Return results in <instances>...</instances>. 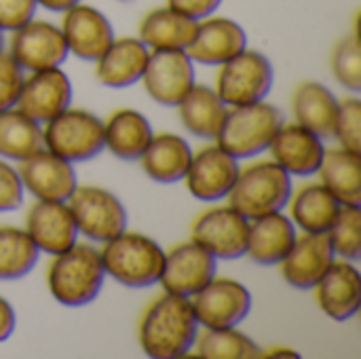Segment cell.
Here are the masks:
<instances>
[{"label": "cell", "mask_w": 361, "mask_h": 359, "mask_svg": "<svg viewBox=\"0 0 361 359\" xmlns=\"http://www.w3.org/2000/svg\"><path fill=\"white\" fill-rule=\"evenodd\" d=\"M199 328L190 298L165 292L140 320L142 351L152 359L184 358L192 351Z\"/></svg>", "instance_id": "6da1fadb"}, {"label": "cell", "mask_w": 361, "mask_h": 359, "mask_svg": "<svg viewBox=\"0 0 361 359\" xmlns=\"http://www.w3.org/2000/svg\"><path fill=\"white\" fill-rule=\"evenodd\" d=\"M106 271L97 248L74 243L70 250L55 254L47 269L51 296L63 307L91 305L104 288Z\"/></svg>", "instance_id": "7a4b0ae2"}, {"label": "cell", "mask_w": 361, "mask_h": 359, "mask_svg": "<svg viewBox=\"0 0 361 359\" xmlns=\"http://www.w3.org/2000/svg\"><path fill=\"white\" fill-rule=\"evenodd\" d=\"M108 277L125 288H150L159 284L165 267V250L142 233L123 231L99 250Z\"/></svg>", "instance_id": "3957f363"}, {"label": "cell", "mask_w": 361, "mask_h": 359, "mask_svg": "<svg viewBox=\"0 0 361 359\" xmlns=\"http://www.w3.org/2000/svg\"><path fill=\"white\" fill-rule=\"evenodd\" d=\"M283 123L281 110L264 99L243 106H228L216 144L239 161L252 159L269 150Z\"/></svg>", "instance_id": "277c9868"}, {"label": "cell", "mask_w": 361, "mask_h": 359, "mask_svg": "<svg viewBox=\"0 0 361 359\" xmlns=\"http://www.w3.org/2000/svg\"><path fill=\"white\" fill-rule=\"evenodd\" d=\"M292 176L275 161H256L239 169L228 205L252 220L271 212H281L292 197Z\"/></svg>", "instance_id": "5b68a950"}, {"label": "cell", "mask_w": 361, "mask_h": 359, "mask_svg": "<svg viewBox=\"0 0 361 359\" xmlns=\"http://www.w3.org/2000/svg\"><path fill=\"white\" fill-rule=\"evenodd\" d=\"M42 146L68 163H85L104 150V121L82 108H66L42 127Z\"/></svg>", "instance_id": "8992f818"}, {"label": "cell", "mask_w": 361, "mask_h": 359, "mask_svg": "<svg viewBox=\"0 0 361 359\" xmlns=\"http://www.w3.org/2000/svg\"><path fill=\"white\" fill-rule=\"evenodd\" d=\"M275 70L260 51L243 49L220 66L216 93L226 106H243L267 99L273 89Z\"/></svg>", "instance_id": "52a82bcc"}, {"label": "cell", "mask_w": 361, "mask_h": 359, "mask_svg": "<svg viewBox=\"0 0 361 359\" xmlns=\"http://www.w3.org/2000/svg\"><path fill=\"white\" fill-rule=\"evenodd\" d=\"M76 229L91 241L106 243L127 231V209L121 199L102 186H76L68 199Z\"/></svg>", "instance_id": "ba28073f"}, {"label": "cell", "mask_w": 361, "mask_h": 359, "mask_svg": "<svg viewBox=\"0 0 361 359\" xmlns=\"http://www.w3.org/2000/svg\"><path fill=\"white\" fill-rule=\"evenodd\" d=\"M195 76V61L184 49H157L148 55L142 83L157 104L176 108L197 85Z\"/></svg>", "instance_id": "9c48e42d"}, {"label": "cell", "mask_w": 361, "mask_h": 359, "mask_svg": "<svg viewBox=\"0 0 361 359\" xmlns=\"http://www.w3.org/2000/svg\"><path fill=\"white\" fill-rule=\"evenodd\" d=\"M250 220L231 205L212 207L192 222L190 239L207 250L216 260H237L247 250Z\"/></svg>", "instance_id": "30bf717a"}, {"label": "cell", "mask_w": 361, "mask_h": 359, "mask_svg": "<svg viewBox=\"0 0 361 359\" xmlns=\"http://www.w3.org/2000/svg\"><path fill=\"white\" fill-rule=\"evenodd\" d=\"M190 305L201 328H237L252 311V294L237 279L214 277L190 296Z\"/></svg>", "instance_id": "8fae6325"}, {"label": "cell", "mask_w": 361, "mask_h": 359, "mask_svg": "<svg viewBox=\"0 0 361 359\" xmlns=\"http://www.w3.org/2000/svg\"><path fill=\"white\" fill-rule=\"evenodd\" d=\"M8 53L23 72L61 68L70 55L59 25L44 19H30L15 30L8 42Z\"/></svg>", "instance_id": "7c38bea8"}, {"label": "cell", "mask_w": 361, "mask_h": 359, "mask_svg": "<svg viewBox=\"0 0 361 359\" xmlns=\"http://www.w3.org/2000/svg\"><path fill=\"white\" fill-rule=\"evenodd\" d=\"M239 159L228 154L218 144L203 146L192 152V161L186 169L184 182L188 193L203 203H216L228 197L239 176Z\"/></svg>", "instance_id": "4fadbf2b"}, {"label": "cell", "mask_w": 361, "mask_h": 359, "mask_svg": "<svg viewBox=\"0 0 361 359\" xmlns=\"http://www.w3.org/2000/svg\"><path fill=\"white\" fill-rule=\"evenodd\" d=\"M216 271L218 260L190 239L165 252V267L159 284L169 294L190 298L216 277Z\"/></svg>", "instance_id": "5bb4252c"}, {"label": "cell", "mask_w": 361, "mask_h": 359, "mask_svg": "<svg viewBox=\"0 0 361 359\" xmlns=\"http://www.w3.org/2000/svg\"><path fill=\"white\" fill-rule=\"evenodd\" d=\"M61 15L59 30L68 44V53L82 61L95 63L116 38L110 19L91 4L78 2Z\"/></svg>", "instance_id": "9a60e30c"}, {"label": "cell", "mask_w": 361, "mask_h": 359, "mask_svg": "<svg viewBox=\"0 0 361 359\" xmlns=\"http://www.w3.org/2000/svg\"><path fill=\"white\" fill-rule=\"evenodd\" d=\"M17 174L23 190L40 201H68L78 186L74 163H68L47 148L19 161Z\"/></svg>", "instance_id": "2e32d148"}, {"label": "cell", "mask_w": 361, "mask_h": 359, "mask_svg": "<svg viewBox=\"0 0 361 359\" xmlns=\"http://www.w3.org/2000/svg\"><path fill=\"white\" fill-rule=\"evenodd\" d=\"M72 104V83L61 68L36 70L25 76L17 106L23 114L44 125Z\"/></svg>", "instance_id": "e0dca14e"}, {"label": "cell", "mask_w": 361, "mask_h": 359, "mask_svg": "<svg viewBox=\"0 0 361 359\" xmlns=\"http://www.w3.org/2000/svg\"><path fill=\"white\" fill-rule=\"evenodd\" d=\"M23 231L38 248V252H44L49 256L70 250L80 235L74 216L68 207V201L40 199H36V203L27 209Z\"/></svg>", "instance_id": "ac0fdd59"}, {"label": "cell", "mask_w": 361, "mask_h": 359, "mask_svg": "<svg viewBox=\"0 0 361 359\" xmlns=\"http://www.w3.org/2000/svg\"><path fill=\"white\" fill-rule=\"evenodd\" d=\"M336 260L328 233H302L292 250L279 262L288 286L296 290H313Z\"/></svg>", "instance_id": "d6986e66"}, {"label": "cell", "mask_w": 361, "mask_h": 359, "mask_svg": "<svg viewBox=\"0 0 361 359\" xmlns=\"http://www.w3.org/2000/svg\"><path fill=\"white\" fill-rule=\"evenodd\" d=\"M243 49H247L245 30L235 19L209 15L197 21V32L186 53L195 63L222 66Z\"/></svg>", "instance_id": "ffe728a7"}, {"label": "cell", "mask_w": 361, "mask_h": 359, "mask_svg": "<svg viewBox=\"0 0 361 359\" xmlns=\"http://www.w3.org/2000/svg\"><path fill=\"white\" fill-rule=\"evenodd\" d=\"M273 161L290 176L309 178L317 174L326 154L324 140L298 123H283L269 146Z\"/></svg>", "instance_id": "44dd1931"}, {"label": "cell", "mask_w": 361, "mask_h": 359, "mask_svg": "<svg viewBox=\"0 0 361 359\" xmlns=\"http://www.w3.org/2000/svg\"><path fill=\"white\" fill-rule=\"evenodd\" d=\"M317 305L334 322H349L357 315L361 303V275L351 260H334L319 284L313 288Z\"/></svg>", "instance_id": "7402d4cb"}, {"label": "cell", "mask_w": 361, "mask_h": 359, "mask_svg": "<svg viewBox=\"0 0 361 359\" xmlns=\"http://www.w3.org/2000/svg\"><path fill=\"white\" fill-rule=\"evenodd\" d=\"M296 237L298 229L294 226L292 218L281 212L252 218L245 256L260 267H277L292 250Z\"/></svg>", "instance_id": "603a6c76"}, {"label": "cell", "mask_w": 361, "mask_h": 359, "mask_svg": "<svg viewBox=\"0 0 361 359\" xmlns=\"http://www.w3.org/2000/svg\"><path fill=\"white\" fill-rule=\"evenodd\" d=\"M150 49L133 36L114 38L95 61V76L104 87L125 89L142 80Z\"/></svg>", "instance_id": "cb8c5ba5"}, {"label": "cell", "mask_w": 361, "mask_h": 359, "mask_svg": "<svg viewBox=\"0 0 361 359\" xmlns=\"http://www.w3.org/2000/svg\"><path fill=\"white\" fill-rule=\"evenodd\" d=\"M137 161L152 182L176 184L186 176V169L192 161V148L182 135L163 131L152 135Z\"/></svg>", "instance_id": "d4e9b609"}, {"label": "cell", "mask_w": 361, "mask_h": 359, "mask_svg": "<svg viewBox=\"0 0 361 359\" xmlns=\"http://www.w3.org/2000/svg\"><path fill=\"white\" fill-rule=\"evenodd\" d=\"M338 104L341 99H336V95L326 85L317 80H305L292 95L294 123L313 131L322 140L334 138Z\"/></svg>", "instance_id": "484cf974"}, {"label": "cell", "mask_w": 361, "mask_h": 359, "mask_svg": "<svg viewBox=\"0 0 361 359\" xmlns=\"http://www.w3.org/2000/svg\"><path fill=\"white\" fill-rule=\"evenodd\" d=\"M152 135L148 118L133 108H121L104 123V148L121 161H137Z\"/></svg>", "instance_id": "4316f807"}, {"label": "cell", "mask_w": 361, "mask_h": 359, "mask_svg": "<svg viewBox=\"0 0 361 359\" xmlns=\"http://www.w3.org/2000/svg\"><path fill=\"white\" fill-rule=\"evenodd\" d=\"M288 205L294 226L302 233H328L343 207L322 182L305 184L292 193Z\"/></svg>", "instance_id": "83f0119b"}, {"label": "cell", "mask_w": 361, "mask_h": 359, "mask_svg": "<svg viewBox=\"0 0 361 359\" xmlns=\"http://www.w3.org/2000/svg\"><path fill=\"white\" fill-rule=\"evenodd\" d=\"M197 32V21L169 8H152L148 11L137 28V38L150 49H184L192 42Z\"/></svg>", "instance_id": "f1b7e54d"}, {"label": "cell", "mask_w": 361, "mask_h": 359, "mask_svg": "<svg viewBox=\"0 0 361 359\" xmlns=\"http://www.w3.org/2000/svg\"><path fill=\"white\" fill-rule=\"evenodd\" d=\"M178 110L180 121L188 133L201 140H216L228 106L220 99L216 89L207 85H195L178 104Z\"/></svg>", "instance_id": "f546056e"}, {"label": "cell", "mask_w": 361, "mask_h": 359, "mask_svg": "<svg viewBox=\"0 0 361 359\" xmlns=\"http://www.w3.org/2000/svg\"><path fill=\"white\" fill-rule=\"evenodd\" d=\"M317 174L322 184L343 205H361V152L326 148Z\"/></svg>", "instance_id": "4dcf8cb0"}, {"label": "cell", "mask_w": 361, "mask_h": 359, "mask_svg": "<svg viewBox=\"0 0 361 359\" xmlns=\"http://www.w3.org/2000/svg\"><path fill=\"white\" fill-rule=\"evenodd\" d=\"M42 125L23 114L19 108L0 112V157L8 161H23L42 150Z\"/></svg>", "instance_id": "1f68e13d"}, {"label": "cell", "mask_w": 361, "mask_h": 359, "mask_svg": "<svg viewBox=\"0 0 361 359\" xmlns=\"http://www.w3.org/2000/svg\"><path fill=\"white\" fill-rule=\"evenodd\" d=\"M192 353L205 359H256L262 351L237 328H205L197 334Z\"/></svg>", "instance_id": "d6a6232c"}, {"label": "cell", "mask_w": 361, "mask_h": 359, "mask_svg": "<svg viewBox=\"0 0 361 359\" xmlns=\"http://www.w3.org/2000/svg\"><path fill=\"white\" fill-rule=\"evenodd\" d=\"M38 248L17 226H0V281L25 277L38 262Z\"/></svg>", "instance_id": "836d02e7"}, {"label": "cell", "mask_w": 361, "mask_h": 359, "mask_svg": "<svg viewBox=\"0 0 361 359\" xmlns=\"http://www.w3.org/2000/svg\"><path fill=\"white\" fill-rule=\"evenodd\" d=\"M332 250L343 260L357 262L361 258V205H343L328 231Z\"/></svg>", "instance_id": "e575fe53"}, {"label": "cell", "mask_w": 361, "mask_h": 359, "mask_svg": "<svg viewBox=\"0 0 361 359\" xmlns=\"http://www.w3.org/2000/svg\"><path fill=\"white\" fill-rule=\"evenodd\" d=\"M334 78L351 93L361 91V44L360 36L351 34L338 40L332 51Z\"/></svg>", "instance_id": "d590c367"}, {"label": "cell", "mask_w": 361, "mask_h": 359, "mask_svg": "<svg viewBox=\"0 0 361 359\" xmlns=\"http://www.w3.org/2000/svg\"><path fill=\"white\" fill-rule=\"evenodd\" d=\"M334 138L338 140L341 148L361 152V102L355 95L345 97L338 104Z\"/></svg>", "instance_id": "8d00e7d4"}, {"label": "cell", "mask_w": 361, "mask_h": 359, "mask_svg": "<svg viewBox=\"0 0 361 359\" xmlns=\"http://www.w3.org/2000/svg\"><path fill=\"white\" fill-rule=\"evenodd\" d=\"M25 74L23 68L11 57L8 51L0 53V112L6 108H15Z\"/></svg>", "instance_id": "74e56055"}, {"label": "cell", "mask_w": 361, "mask_h": 359, "mask_svg": "<svg viewBox=\"0 0 361 359\" xmlns=\"http://www.w3.org/2000/svg\"><path fill=\"white\" fill-rule=\"evenodd\" d=\"M36 0H0V30L15 32L36 15Z\"/></svg>", "instance_id": "f35d334b"}, {"label": "cell", "mask_w": 361, "mask_h": 359, "mask_svg": "<svg viewBox=\"0 0 361 359\" xmlns=\"http://www.w3.org/2000/svg\"><path fill=\"white\" fill-rule=\"evenodd\" d=\"M23 203V184L15 167L0 161V212H13Z\"/></svg>", "instance_id": "ab89813d"}, {"label": "cell", "mask_w": 361, "mask_h": 359, "mask_svg": "<svg viewBox=\"0 0 361 359\" xmlns=\"http://www.w3.org/2000/svg\"><path fill=\"white\" fill-rule=\"evenodd\" d=\"M224 0H167V6L195 19L201 21L209 15H214Z\"/></svg>", "instance_id": "60d3db41"}, {"label": "cell", "mask_w": 361, "mask_h": 359, "mask_svg": "<svg viewBox=\"0 0 361 359\" xmlns=\"http://www.w3.org/2000/svg\"><path fill=\"white\" fill-rule=\"evenodd\" d=\"M15 309L13 305L0 296V343H4L6 339H11V334L15 332Z\"/></svg>", "instance_id": "b9f144b4"}, {"label": "cell", "mask_w": 361, "mask_h": 359, "mask_svg": "<svg viewBox=\"0 0 361 359\" xmlns=\"http://www.w3.org/2000/svg\"><path fill=\"white\" fill-rule=\"evenodd\" d=\"M78 2H82V0H36L38 6H42V8L51 11V13H63V11L72 8Z\"/></svg>", "instance_id": "7bdbcfd3"}, {"label": "cell", "mask_w": 361, "mask_h": 359, "mask_svg": "<svg viewBox=\"0 0 361 359\" xmlns=\"http://www.w3.org/2000/svg\"><path fill=\"white\" fill-rule=\"evenodd\" d=\"M281 355H286V358H298V353L294 349H288V347H273L271 351L260 353V358H281Z\"/></svg>", "instance_id": "ee69618b"}, {"label": "cell", "mask_w": 361, "mask_h": 359, "mask_svg": "<svg viewBox=\"0 0 361 359\" xmlns=\"http://www.w3.org/2000/svg\"><path fill=\"white\" fill-rule=\"evenodd\" d=\"M4 44H6V42H4V32L0 30V53L4 51Z\"/></svg>", "instance_id": "f6af8a7d"}, {"label": "cell", "mask_w": 361, "mask_h": 359, "mask_svg": "<svg viewBox=\"0 0 361 359\" xmlns=\"http://www.w3.org/2000/svg\"><path fill=\"white\" fill-rule=\"evenodd\" d=\"M121 2H129V0H121Z\"/></svg>", "instance_id": "bcb514c9"}]
</instances>
